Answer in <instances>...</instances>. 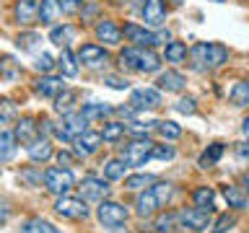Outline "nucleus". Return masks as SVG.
Returning <instances> with one entry per match:
<instances>
[{
	"instance_id": "nucleus-1",
	"label": "nucleus",
	"mask_w": 249,
	"mask_h": 233,
	"mask_svg": "<svg viewBox=\"0 0 249 233\" xmlns=\"http://www.w3.org/2000/svg\"><path fill=\"white\" fill-rule=\"evenodd\" d=\"M117 62H120L122 70H130V73H140V75H151L161 70V57L153 52V47H135L127 44L117 52Z\"/></svg>"
},
{
	"instance_id": "nucleus-2",
	"label": "nucleus",
	"mask_w": 249,
	"mask_h": 233,
	"mask_svg": "<svg viewBox=\"0 0 249 233\" xmlns=\"http://www.w3.org/2000/svg\"><path fill=\"white\" fill-rule=\"evenodd\" d=\"M229 57H231L229 47L221 42H197L190 50V65L197 73H213V70L223 67Z\"/></svg>"
},
{
	"instance_id": "nucleus-3",
	"label": "nucleus",
	"mask_w": 249,
	"mask_h": 233,
	"mask_svg": "<svg viewBox=\"0 0 249 233\" xmlns=\"http://www.w3.org/2000/svg\"><path fill=\"white\" fill-rule=\"evenodd\" d=\"M174 197V184L171 182H153L148 189L138 192L135 197V215L138 217H153L156 213H161L163 207Z\"/></svg>"
},
{
	"instance_id": "nucleus-4",
	"label": "nucleus",
	"mask_w": 249,
	"mask_h": 233,
	"mask_svg": "<svg viewBox=\"0 0 249 233\" xmlns=\"http://www.w3.org/2000/svg\"><path fill=\"white\" fill-rule=\"evenodd\" d=\"M96 220L101 228H120V225H127L130 220V207L122 205V202L114 200H101L96 205Z\"/></svg>"
},
{
	"instance_id": "nucleus-5",
	"label": "nucleus",
	"mask_w": 249,
	"mask_h": 233,
	"mask_svg": "<svg viewBox=\"0 0 249 233\" xmlns=\"http://www.w3.org/2000/svg\"><path fill=\"white\" fill-rule=\"evenodd\" d=\"M122 36H124V42H130L135 47H159V44H166V39H169L166 31H153V29L143 26V23H124Z\"/></svg>"
},
{
	"instance_id": "nucleus-6",
	"label": "nucleus",
	"mask_w": 249,
	"mask_h": 233,
	"mask_svg": "<svg viewBox=\"0 0 249 233\" xmlns=\"http://www.w3.org/2000/svg\"><path fill=\"white\" fill-rule=\"evenodd\" d=\"M151 150H153V140L151 137H132L124 145H120V158L127 163L130 168L145 166L151 161Z\"/></svg>"
},
{
	"instance_id": "nucleus-7",
	"label": "nucleus",
	"mask_w": 249,
	"mask_h": 233,
	"mask_svg": "<svg viewBox=\"0 0 249 233\" xmlns=\"http://www.w3.org/2000/svg\"><path fill=\"white\" fill-rule=\"evenodd\" d=\"M44 189L54 194V197H62V194H70V189L75 186V176L73 171L65 166H50L44 168Z\"/></svg>"
},
{
	"instance_id": "nucleus-8",
	"label": "nucleus",
	"mask_w": 249,
	"mask_h": 233,
	"mask_svg": "<svg viewBox=\"0 0 249 233\" xmlns=\"http://www.w3.org/2000/svg\"><path fill=\"white\" fill-rule=\"evenodd\" d=\"M54 215L65 217V220H86L91 215V207L83 197H73V194H62L54 197Z\"/></svg>"
},
{
	"instance_id": "nucleus-9",
	"label": "nucleus",
	"mask_w": 249,
	"mask_h": 233,
	"mask_svg": "<svg viewBox=\"0 0 249 233\" xmlns=\"http://www.w3.org/2000/svg\"><path fill=\"white\" fill-rule=\"evenodd\" d=\"M177 217H179V228H187V231H195V233H202L213 225V213H210V210H200V207L177 210Z\"/></svg>"
},
{
	"instance_id": "nucleus-10",
	"label": "nucleus",
	"mask_w": 249,
	"mask_h": 233,
	"mask_svg": "<svg viewBox=\"0 0 249 233\" xmlns=\"http://www.w3.org/2000/svg\"><path fill=\"white\" fill-rule=\"evenodd\" d=\"M75 54H78V62H81L83 67H89V70H101L109 60H112L109 57V50L104 44H99V42L81 44V50H78Z\"/></svg>"
},
{
	"instance_id": "nucleus-11",
	"label": "nucleus",
	"mask_w": 249,
	"mask_h": 233,
	"mask_svg": "<svg viewBox=\"0 0 249 233\" xmlns=\"http://www.w3.org/2000/svg\"><path fill=\"white\" fill-rule=\"evenodd\" d=\"M78 194H81L86 202H101V200L109 197V182L104 176L86 174L81 182H78Z\"/></svg>"
},
{
	"instance_id": "nucleus-12",
	"label": "nucleus",
	"mask_w": 249,
	"mask_h": 233,
	"mask_svg": "<svg viewBox=\"0 0 249 233\" xmlns=\"http://www.w3.org/2000/svg\"><path fill=\"white\" fill-rule=\"evenodd\" d=\"M93 36H96V42L104 44V47H120L122 39H124L120 23L114 18H104V16L93 23Z\"/></svg>"
},
{
	"instance_id": "nucleus-13",
	"label": "nucleus",
	"mask_w": 249,
	"mask_h": 233,
	"mask_svg": "<svg viewBox=\"0 0 249 233\" xmlns=\"http://www.w3.org/2000/svg\"><path fill=\"white\" fill-rule=\"evenodd\" d=\"M101 145H104V140H101V132L96 130H86L83 135H78L73 143H70V150H73L81 161H86L89 155H96L101 150Z\"/></svg>"
},
{
	"instance_id": "nucleus-14",
	"label": "nucleus",
	"mask_w": 249,
	"mask_h": 233,
	"mask_svg": "<svg viewBox=\"0 0 249 233\" xmlns=\"http://www.w3.org/2000/svg\"><path fill=\"white\" fill-rule=\"evenodd\" d=\"M127 104L135 109V112H153V109H159L163 104V99H161L159 88H135L130 93Z\"/></svg>"
},
{
	"instance_id": "nucleus-15",
	"label": "nucleus",
	"mask_w": 249,
	"mask_h": 233,
	"mask_svg": "<svg viewBox=\"0 0 249 233\" xmlns=\"http://www.w3.org/2000/svg\"><path fill=\"white\" fill-rule=\"evenodd\" d=\"M13 135L18 140V145H31L39 135V116H31V114H23L21 119H16V127H13Z\"/></svg>"
},
{
	"instance_id": "nucleus-16",
	"label": "nucleus",
	"mask_w": 249,
	"mask_h": 233,
	"mask_svg": "<svg viewBox=\"0 0 249 233\" xmlns=\"http://www.w3.org/2000/svg\"><path fill=\"white\" fill-rule=\"evenodd\" d=\"M68 85H65V78L62 75H52V73H44L39 81L34 83V93L42 99H54L57 93H62Z\"/></svg>"
},
{
	"instance_id": "nucleus-17",
	"label": "nucleus",
	"mask_w": 249,
	"mask_h": 233,
	"mask_svg": "<svg viewBox=\"0 0 249 233\" xmlns=\"http://www.w3.org/2000/svg\"><path fill=\"white\" fill-rule=\"evenodd\" d=\"M39 16V0H16L13 3V21L18 26H31Z\"/></svg>"
},
{
	"instance_id": "nucleus-18",
	"label": "nucleus",
	"mask_w": 249,
	"mask_h": 233,
	"mask_svg": "<svg viewBox=\"0 0 249 233\" xmlns=\"http://www.w3.org/2000/svg\"><path fill=\"white\" fill-rule=\"evenodd\" d=\"M26 155L31 163H47L54 158V148H52V137H36L31 145H26Z\"/></svg>"
},
{
	"instance_id": "nucleus-19",
	"label": "nucleus",
	"mask_w": 249,
	"mask_h": 233,
	"mask_svg": "<svg viewBox=\"0 0 249 233\" xmlns=\"http://www.w3.org/2000/svg\"><path fill=\"white\" fill-rule=\"evenodd\" d=\"M166 3L163 0H145L143 5V26H163L166 23Z\"/></svg>"
},
{
	"instance_id": "nucleus-20",
	"label": "nucleus",
	"mask_w": 249,
	"mask_h": 233,
	"mask_svg": "<svg viewBox=\"0 0 249 233\" xmlns=\"http://www.w3.org/2000/svg\"><path fill=\"white\" fill-rule=\"evenodd\" d=\"M184 85H187V78L179 73V70H163V73H159V78H156V88L166 91V93H179Z\"/></svg>"
},
{
	"instance_id": "nucleus-21",
	"label": "nucleus",
	"mask_w": 249,
	"mask_h": 233,
	"mask_svg": "<svg viewBox=\"0 0 249 233\" xmlns=\"http://www.w3.org/2000/svg\"><path fill=\"white\" fill-rule=\"evenodd\" d=\"M21 233H62L52 220H47L42 215H31L26 220H21Z\"/></svg>"
},
{
	"instance_id": "nucleus-22",
	"label": "nucleus",
	"mask_w": 249,
	"mask_h": 233,
	"mask_svg": "<svg viewBox=\"0 0 249 233\" xmlns=\"http://www.w3.org/2000/svg\"><path fill=\"white\" fill-rule=\"evenodd\" d=\"M57 67L62 78H75L78 70H81V62H78V54L70 50V47H62L60 57H57Z\"/></svg>"
},
{
	"instance_id": "nucleus-23",
	"label": "nucleus",
	"mask_w": 249,
	"mask_h": 233,
	"mask_svg": "<svg viewBox=\"0 0 249 233\" xmlns=\"http://www.w3.org/2000/svg\"><path fill=\"white\" fill-rule=\"evenodd\" d=\"M62 124H65V130L70 132L73 137H78V135H83L86 130H89V119H86V114L81 112V109H75V112H68V114H62V119H60Z\"/></svg>"
},
{
	"instance_id": "nucleus-24",
	"label": "nucleus",
	"mask_w": 249,
	"mask_h": 233,
	"mask_svg": "<svg viewBox=\"0 0 249 233\" xmlns=\"http://www.w3.org/2000/svg\"><path fill=\"white\" fill-rule=\"evenodd\" d=\"M127 163H124L120 155L117 158H107L104 163H101V174H104L107 182H122L124 176H127Z\"/></svg>"
},
{
	"instance_id": "nucleus-25",
	"label": "nucleus",
	"mask_w": 249,
	"mask_h": 233,
	"mask_svg": "<svg viewBox=\"0 0 249 233\" xmlns=\"http://www.w3.org/2000/svg\"><path fill=\"white\" fill-rule=\"evenodd\" d=\"M101 132V140L109 145H117V143H122L124 135H127V124L124 122H114V119H107L104 122V127L99 130Z\"/></svg>"
},
{
	"instance_id": "nucleus-26",
	"label": "nucleus",
	"mask_w": 249,
	"mask_h": 233,
	"mask_svg": "<svg viewBox=\"0 0 249 233\" xmlns=\"http://www.w3.org/2000/svg\"><path fill=\"white\" fill-rule=\"evenodd\" d=\"M18 153V140L13 130H0V163H11Z\"/></svg>"
},
{
	"instance_id": "nucleus-27",
	"label": "nucleus",
	"mask_w": 249,
	"mask_h": 233,
	"mask_svg": "<svg viewBox=\"0 0 249 233\" xmlns=\"http://www.w3.org/2000/svg\"><path fill=\"white\" fill-rule=\"evenodd\" d=\"M192 202H195V207L210 210V213H213L215 210V189L208 186V184H200L197 189H192Z\"/></svg>"
},
{
	"instance_id": "nucleus-28",
	"label": "nucleus",
	"mask_w": 249,
	"mask_h": 233,
	"mask_svg": "<svg viewBox=\"0 0 249 233\" xmlns=\"http://www.w3.org/2000/svg\"><path fill=\"white\" fill-rule=\"evenodd\" d=\"M223 197L229 202V207H233V210H247V205H249L247 192L236 184H223Z\"/></svg>"
},
{
	"instance_id": "nucleus-29",
	"label": "nucleus",
	"mask_w": 249,
	"mask_h": 233,
	"mask_svg": "<svg viewBox=\"0 0 249 233\" xmlns=\"http://www.w3.org/2000/svg\"><path fill=\"white\" fill-rule=\"evenodd\" d=\"M52 101H54L52 106H54V112H57V114H68V112H75V109H78V93L73 88H65L62 93H57Z\"/></svg>"
},
{
	"instance_id": "nucleus-30",
	"label": "nucleus",
	"mask_w": 249,
	"mask_h": 233,
	"mask_svg": "<svg viewBox=\"0 0 249 233\" xmlns=\"http://www.w3.org/2000/svg\"><path fill=\"white\" fill-rule=\"evenodd\" d=\"M223 150H226V148H223V143H210V145L205 148V150L200 153V158H197V166H200L202 171H205V168H213L215 163L223 158Z\"/></svg>"
},
{
	"instance_id": "nucleus-31",
	"label": "nucleus",
	"mask_w": 249,
	"mask_h": 233,
	"mask_svg": "<svg viewBox=\"0 0 249 233\" xmlns=\"http://www.w3.org/2000/svg\"><path fill=\"white\" fill-rule=\"evenodd\" d=\"M187 57H190V50H187L184 42H177V39L166 42V50H163V60L166 62L179 65V62H187Z\"/></svg>"
},
{
	"instance_id": "nucleus-32",
	"label": "nucleus",
	"mask_w": 249,
	"mask_h": 233,
	"mask_svg": "<svg viewBox=\"0 0 249 233\" xmlns=\"http://www.w3.org/2000/svg\"><path fill=\"white\" fill-rule=\"evenodd\" d=\"M81 112L86 114V119H89V122H104V119H109V116L114 114V109L109 104H99V101H93V104H83Z\"/></svg>"
},
{
	"instance_id": "nucleus-33",
	"label": "nucleus",
	"mask_w": 249,
	"mask_h": 233,
	"mask_svg": "<svg viewBox=\"0 0 249 233\" xmlns=\"http://www.w3.org/2000/svg\"><path fill=\"white\" fill-rule=\"evenodd\" d=\"M73 34H75V29L70 26V23H57V26L50 29V42L57 44L60 50H62V47H70V42H73Z\"/></svg>"
},
{
	"instance_id": "nucleus-34",
	"label": "nucleus",
	"mask_w": 249,
	"mask_h": 233,
	"mask_svg": "<svg viewBox=\"0 0 249 233\" xmlns=\"http://www.w3.org/2000/svg\"><path fill=\"white\" fill-rule=\"evenodd\" d=\"M153 231L159 233H169V231H177L179 228V217H177V210H171V213H156L153 215Z\"/></svg>"
},
{
	"instance_id": "nucleus-35",
	"label": "nucleus",
	"mask_w": 249,
	"mask_h": 233,
	"mask_svg": "<svg viewBox=\"0 0 249 233\" xmlns=\"http://www.w3.org/2000/svg\"><path fill=\"white\" fill-rule=\"evenodd\" d=\"M57 13H60L57 0H39L36 23H42V26H54V18H57Z\"/></svg>"
},
{
	"instance_id": "nucleus-36",
	"label": "nucleus",
	"mask_w": 249,
	"mask_h": 233,
	"mask_svg": "<svg viewBox=\"0 0 249 233\" xmlns=\"http://www.w3.org/2000/svg\"><path fill=\"white\" fill-rule=\"evenodd\" d=\"M122 182H124V189H127V192H135L138 194V192L148 189L153 182H159V179H156L153 174H132V176H124Z\"/></svg>"
},
{
	"instance_id": "nucleus-37",
	"label": "nucleus",
	"mask_w": 249,
	"mask_h": 233,
	"mask_svg": "<svg viewBox=\"0 0 249 233\" xmlns=\"http://www.w3.org/2000/svg\"><path fill=\"white\" fill-rule=\"evenodd\" d=\"M156 132L163 137V140H179L182 137V124H177L174 119H161V122H156Z\"/></svg>"
},
{
	"instance_id": "nucleus-38",
	"label": "nucleus",
	"mask_w": 249,
	"mask_h": 233,
	"mask_svg": "<svg viewBox=\"0 0 249 233\" xmlns=\"http://www.w3.org/2000/svg\"><path fill=\"white\" fill-rule=\"evenodd\" d=\"M18 176H21V182L26 184V186H42L44 182V171L36 166V163H31V166H23L18 171Z\"/></svg>"
},
{
	"instance_id": "nucleus-39",
	"label": "nucleus",
	"mask_w": 249,
	"mask_h": 233,
	"mask_svg": "<svg viewBox=\"0 0 249 233\" xmlns=\"http://www.w3.org/2000/svg\"><path fill=\"white\" fill-rule=\"evenodd\" d=\"M39 44H42V36H39L36 31H21V34L16 36V47H18L21 52H34Z\"/></svg>"
},
{
	"instance_id": "nucleus-40",
	"label": "nucleus",
	"mask_w": 249,
	"mask_h": 233,
	"mask_svg": "<svg viewBox=\"0 0 249 233\" xmlns=\"http://www.w3.org/2000/svg\"><path fill=\"white\" fill-rule=\"evenodd\" d=\"M229 99H231L233 106H247L249 104V78H247V81H239L236 85H233L231 93H229Z\"/></svg>"
},
{
	"instance_id": "nucleus-41",
	"label": "nucleus",
	"mask_w": 249,
	"mask_h": 233,
	"mask_svg": "<svg viewBox=\"0 0 249 233\" xmlns=\"http://www.w3.org/2000/svg\"><path fill=\"white\" fill-rule=\"evenodd\" d=\"M78 13H81V21L83 23H93V21H99L101 18V3H99V0H83V5H81V11H78Z\"/></svg>"
},
{
	"instance_id": "nucleus-42",
	"label": "nucleus",
	"mask_w": 249,
	"mask_h": 233,
	"mask_svg": "<svg viewBox=\"0 0 249 233\" xmlns=\"http://www.w3.org/2000/svg\"><path fill=\"white\" fill-rule=\"evenodd\" d=\"M233 225H236V215L233 213H223V215H218L213 225H210V233H229Z\"/></svg>"
},
{
	"instance_id": "nucleus-43",
	"label": "nucleus",
	"mask_w": 249,
	"mask_h": 233,
	"mask_svg": "<svg viewBox=\"0 0 249 233\" xmlns=\"http://www.w3.org/2000/svg\"><path fill=\"white\" fill-rule=\"evenodd\" d=\"M174 155H177V148H174V145H169V143L156 145V143H153L151 158H156V161H174Z\"/></svg>"
},
{
	"instance_id": "nucleus-44",
	"label": "nucleus",
	"mask_w": 249,
	"mask_h": 233,
	"mask_svg": "<svg viewBox=\"0 0 249 233\" xmlns=\"http://www.w3.org/2000/svg\"><path fill=\"white\" fill-rule=\"evenodd\" d=\"M54 158H57V163H60V166H65V168L75 166V163L81 161V158H78V155H75L73 150H68V148H62V150H57V153H54Z\"/></svg>"
},
{
	"instance_id": "nucleus-45",
	"label": "nucleus",
	"mask_w": 249,
	"mask_h": 233,
	"mask_svg": "<svg viewBox=\"0 0 249 233\" xmlns=\"http://www.w3.org/2000/svg\"><path fill=\"white\" fill-rule=\"evenodd\" d=\"M52 137L54 140H57V143H62V145H70V143H73V135H70V132L65 130V124H62V122H54V130H52Z\"/></svg>"
},
{
	"instance_id": "nucleus-46",
	"label": "nucleus",
	"mask_w": 249,
	"mask_h": 233,
	"mask_svg": "<svg viewBox=\"0 0 249 233\" xmlns=\"http://www.w3.org/2000/svg\"><path fill=\"white\" fill-rule=\"evenodd\" d=\"M83 0H57V8L62 16H75L78 11H81Z\"/></svg>"
},
{
	"instance_id": "nucleus-47",
	"label": "nucleus",
	"mask_w": 249,
	"mask_h": 233,
	"mask_svg": "<svg viewBox=\"0 0 249 233\" xmlns=\"http://www.w3.org/2000/svg\"><path fill=\"white\" fill-rule=\"evenodd\" d=\"M54 65H57V62H54V60H52V54H47V52H42V54H39V57L34 60V67H36L42 75H44V73H50Z\"/></svg>"
},
{
	"instance_id": "nucleus-48",
	"label": "nucleus",
	"mask_w": 249,
	"mask_h": 233,
	"mask_svg": "<svg viewBox=\"0 0 249 233\" xmlns=\"http://www.w3.org/2000/svg\"><path fill=\"white\" fill-rule=\"evenodd\" d=\"M13 114H16L13 101H11V99H0V124H5L8 116H13Z\"/></svg>"
},
{
	"instance_id": "nucleus-49",
	"label": "nucleus",
	"mask_w": 249,
	"mask_h": 233,
	"mask_svg": "<svg viewBox=\"0 0 249 233\" xmlns=\"http://www.w3.org/2000/svg\"><path fill=\"white\" fill-rule=\"evenodd\" d=\"M174 109L179 114H195L197 112V106H195V99H179L177 104H174Z\"/></svg>"
},
{
	"instance_id": "nucleus-50",
	"label": "nucleus",
	"mask_w": 249,
	"mask_h": 233,
	"mask_svg": "<svg viewBox=\"0 0 249 233\" xmlns=\"http://www.w3.org/2000/svg\"><path fill=\"white\" fill-rule=\"evenodd\" d=\"M104 83L109 85V88H117V91H127L130 83L124 81V78H117V75H104Z\"/></svg>"
},
{
	"instance_id": "nucleus-51",
	"label": "nucleus",
	"mask_w": 249,
	"mask_h": 233,
	"mask_svg": "<svg viewBox=\"0 0 249 233\" xmlns=\"http://www.w3.org/2000/svg\"><path fill=\"white\" fill-rule=\"evenodd\" d=\"M8 217H11V205H8V200H0V225H5Z\"/></svg>"
},
{
	"instance_id": "nucleus-52",
	"label": "nucleus",
	"mask_w": 249,
	"mask_h": 233,
	"mask_svg": "<svg viewBox=\"0 0 249 233\" xmlns=\"http://www.w3.org/2000/svg\"><path fill=\"white\" fill-rule=\"evenodd\" d=\"M114 112L120 114V116H124V119H132V116L138 114V112H135V109H132L130 104H127V106H120V109H114Z\"/></svg>"
},
{
	"instance_id": "nucleus-53",
	"label": "nucleus",
	"mask_w": 249,
	"mask_h": 233,
	"mask_svg": "<svg viewBox=\"0 0 249 233\" xmlns=\"http://www.w3.org/2000/svg\"><path fill=\"white\" fill-rule=\"evenodd\" d=\"M236 155H239L241 161L249 158V140H247V143H241V145H236Z\"/></svg>"
},
{
	"instance_id": "nucleus-54",
	"label": "nucleus",
	"mask_w": 249,
	"mask_h": 233,
	"mask_svg": "<svg viewBox=\"0 0 249 233\" xmlns=\"http://www.w3.org/2000/svg\"><path fill=\"white\" fill-rule=\"evenodd\" d=\"M241 132H244V137L249 140V116H247L244 122H241Z\"/></svg>"
},
{
	"instance_id": "nucleus-55",
	"label": "nucleus",
	"mask_w": 249,
	"mask_h": 233,
	"mask_svg": "<svg viewBox=\"0 0 249 233\" xmlns=\"http://www.w3.org/2000/svg\"><path fill=\"white\" fill-rule=\"evenodd\" d=\"M107 233H130L127 228H124V225H120V228H109Z\"/></svg>"
},
{
	"instance_id": "nucleus-56",
	"label": "nucleus",
	"mask_w": 249,
	"mask_h": 233,
	"mask_svg": "<svg viewBox=\"0 0 249 233\" xmlns=\"http://www.w3.org/2000/svg\"><path fill=\"white\" fill-rule=\"evenodd\" d=\"M244 189L249 192V171H247V174H244Z\"/></svg>"
},
{
	"instance_id": "nucleus-57",
	"label": "nucleus",
	"mask_w": 249,
	"mask_h": 233,
	"mask_svg": "<svg viewBox=\"0 0 249 233\" xmlns=\"http://www.w3.org/2000/svg\"><path fill=\"white\" fill-rule=\"evenodd\" d=\"M169 3H174V5H182V3H184V0H169Z\"/></svg>"
},
{
	"instance_id": "nucleus-58",
	"label": "nucleus",
	"mask_w": 249,
	"mask_h": 233,
	"mask_svg": "<svg viewBox=\"0 0 249 233\" xmlns=\"http://www.w3.org/2000/svg\"><path fill=\"white\" fill-rule=\"evenodd\" d=\"M213 3H226V0H213Z\"/></svg>"
}]
</instances>
